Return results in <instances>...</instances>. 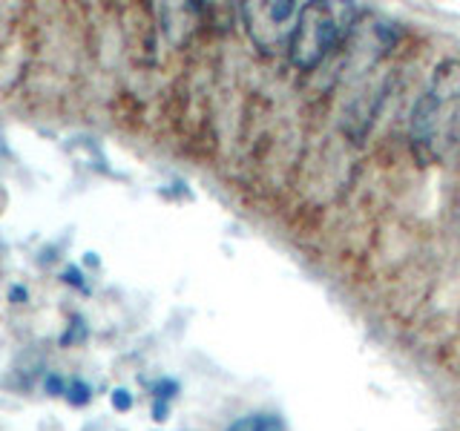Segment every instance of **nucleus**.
Listing matches in <instances>:
<instances>
[{"label":"nucleus","instance_id":"3","mask_svg":"<svg viewBox=\"0 0 460 431\" xmlns=\"http://www.w3.org/2000/svg\"><path fill=\"white\" fill-rule=\"evenodd\" d=\"M299 12L302 9L296 4H244L239 9L253 43L259 49H268V52L279 49L285 35L291 40V32H294L291 23H296Z\"/></svg>","mask_w":460,"mask_h":431},{"label":"nucleus","instance_id":"2","mask_svg":"<svg viewBox=\"0 0 460 431\" xmlns=\"http://www.w3.org/2000/svg\"><path fill=\"white\" fill-rule=\"evenodd\" d=\"M340 35V9L328 4H305L288 40V55L299 69H314L337 47Z\"/></svg>","mask_w":460,"mask_h":431},{"label":"nucleus","instance_id":"1","mask_svg":"<svg viewBox=\"0 0 460 431\" xmlns=\"http://www.w3.org/2000/svg\"><path fill=\"white\" fill-rule=\"evenodd\" d=\"M409 144L420 164H438L460 144V61H443L431 72L411 110Z\"/></svg>","mask_w":460,"mask_h":431},{"label":"nucleus","instance_id":"9","mask_svg":"<svg viewBox=\"0 0 460 431\" xmlns=\"http://www.w3.org/2000/svg\"><path fill=\"white\" fill-rule=\"evenodd\" d=\"M64 279L72 282V285H81V273H78V270H66V273H64Z\"/></svg>","mask_w":460,"mask_h":431},{"label":"nucleus","instance_id":"6","mask_svg":"<svg viewBox=\"0 0 460 431\" xmlns=\"http://www.w3.org/2000/svg\"><path fill=\"white\" fill-rule=\"evenodd\" d=\"M43 385H47V394H52V397L66 394V383H64L61 377H58V374H49L47 383H43Z\"/></svg>","mask_w":460,"mask_h":431},{"label":"nucleus","instance_id":"4","mask_svg":"<svg viewBox=\"0 0 460 431\" xmlns=\"http://www.w3.org/2000/svg\"><path fill=\"white\" fill-rule=\"evenodd\" d=\"M279 423L273 417H244V420L234 423L227 431H277Z\"/></svg>","mask_w":460,"mask_h":431},{"label":"nucleus","instance_id":"5","mask_svg":"<svg viewBox=\"0 0 460 431\" xmlns=\"http://www.w3.org/2000/svg\"><path fill=\"white\" fill-rule=\"evenodd\" d=\"M66 397H69L72 406H84V402H90L93 391H90V385H86V383H72L66 388Z\"/></svg>","mask_w":460,"mask_h":431},{"label":"nucleus","instance_id":"8","mask_svg":"<svg viewBox=\"0 0 460 431\" xmlns=\"http://www.w3.org/2000/svg\"><path fill=\"white\" fill-rule=\"evenodd\" d=\"M9 299L12 302H23L26 299V291H23V287L18 285V287H12V294H9Z\"/></svg>","mask_w":460,"mask_h":431},{"label":"nucleus","instance_id":"7","mask_svg":"<svg viewBox=\"0 0 460 431\" xmlns=\"http://www.w3.org/2000/svg\"><path fill=\"white\" fill-rule=\"evenodd\" d=\"M129 402H133V400H129V394L124 391V388H119V391H112V406L119 409V411H127V409H129Z\"/></svg>","mask_w":460,"mask_h":431}]
</instances>
